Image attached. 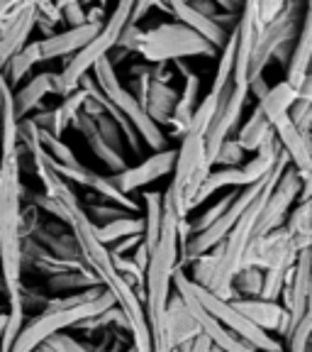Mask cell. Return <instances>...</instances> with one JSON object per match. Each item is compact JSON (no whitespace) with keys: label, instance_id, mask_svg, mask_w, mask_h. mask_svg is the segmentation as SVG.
<instances>
[{"label":"cell","instance_id":"obj_1","mask_svg":"<svg viewBox=\"0 0 312 352\" xmlns=\"http://www.w3.org/2000/svg\"><path fill=\"white\" fill-rule=\"evenodd\" d=\"M115 306L112 296L105 292L103 286L88 289V292L73 294V296L49 298V303L34 314L32 318L25 320L20 336L10 352H32L37 345L47 342L56 333H64L69 328H76L78 323L88 318H95L103 311Z\"/></svg>","mask_w":312,"mask_h":352},{"label":"cell","instance_id":"obj_2","mask_svg":"<svg viewBox=\"0 0 312 352\" xmlns=\"http://www.w3.org/2000/svg\"><path fill=\"white\" fill-rule=\"evenodd\" d=\"M307 10H310V3H285L283 12L254 34L252 56H249V83L261 78L266 66L274 59L283 66L288 64Z\"/></svg>","mask_w":312,"mask_h":352},{"label":"cell","instance_id":"obj_3","mask_svg":"<svg viewBox=\"0 0 312 352\" xmlns=\"http://www.w3.org/2000/svg\"><path fill=\"white\" fill-rule=\"evenodd\" d=\"M144 64H171V61H186L193 56L215 59L217 50L210 47L203 37H197L181 22H161L156 28L142 30L137 42V52Z\"/></svg>","mask_w":312,"mask_h":352},{"label":"cell","instance_id":"obj_4","mask_svg":"<svg viewBox=\"0 0 312 352\" xmlns=\"http://www.w3.org/2000/svg\"><path fill=\"white\" fill-rule=\"evenodd\" d=\"M130 8L132 3H120L117 8L108 12V20L103 22V28L98 30L91 42L78 50L71 59H66L64 66H61V72L56 74V88H59V98H64L66 94H71L73 88H78L83 76L93 72V66L98 61L108 59L110 52L115 50L117 39H120L122 28L127 25V15H130Z\"/></svg>","mask_w":312,"mask_h":352},{"label":"cell","instance_id":"obj_5","mask_svg":"<svg viewBox=\"0 0 312 352\" xmlns=\"http://www.w3.org/2000/svg\"><path fill=\"white\" fill-rule=\"evenodd\" d=\"M91 78L95 81V86L103 91V96L115 105L117 113L134 127V132L139 135L142 144H147L152 152H164V149H171L169 144V135L161 130L159 125H154L147 118L144 108L127 94V88L122 86L120 76H117V66L110 64V59H103L93 66L91 72Z\"/></svg>","mask_w":312,"mask_h":352},{"label":"cell","instance_id":"obj_6","mask_svg":"<svg viewBox=\"0 0 312 352\" xmlns=\"http://www.w3.org/2000/svg\"><path fill=\"white\" fill-rule=\"evenodd\" d=\"M280 154H283V149H280L274 132H271L266 142L254 152L252 160H247L241 166H235V169H213L208 174V179L203 182V186H200V191H197V196L193 198L191 213L200 208L210 196L222 191V188H247L254 186L256 182H261V179H266L274 171Z\"/></svg>","mask_w":312,"mask_h":352},{"label":"cell","instance_id":"obj_7","mask_svg":"<svg viewBox=\"0 0 312 352\" xmlns=\"http://www.w3.org/2000/svg\"><path fill=\"white\" fill-rule=\"evenodd\" d=\"M300 252L302 248L285 232V228H278V230L256 240L254 245H249L247 252H244V259H241V267H256L261 272L266 270L288 272L296 264Z\"/></svg>","mask_w":312,"mask_h":352},{"label":"cell","instance_id":"obj_8","mask_svg":"<svg viewBox=\"0 0 312 352\" xmlns=\"http://www.w3.org/2000/svg\"><path fill=\"white\" fill-rule=\"evenodd\" d=\"M278 303L288 314V333L300 323L302 316L310 314V250H302L298 254L293 270L285 276Z\"/></svg>","mask_w":312,"mask_h":352},{"label":"cell","instance_id":"obj_9","mask_svg":"<svg viewBox=\"0 0 312 352\" xmlns=\"http://www.w3.org/2000/svg\"><path fill=\"white\" fill-rule=\"evenodd\" d=\"M176 164V149H164V152H152L147 160L137 162L134 166H127L120 174H108L110 182L115 184L117 191H122L125 196H132L139 188L149 186V184L159 182L164 176H171Z\"/></svg>","mask_w":312,"mask_h":352},{"label":"cell","instance_id":"obj_10","mask_svg":"<svg viewBox=\"0 0 312 352\" xmlns=\"http://www.w3.org/2000/svg\"><path fill=\"white\" fill-rule=\"evenodd\" d=\"M34 32V3H12L10 12L0 20V72L3 66L29 44Z\"/></svg>","mask_w":312,"mask_h":352},{"label":"cell","instance_id":"obj_11","mask_svg":"<svg viewBox=\"0 0 312 352\" xmlns=\"http://www.w3.org/2000/svg\"><path fill=\"white\" fill-rule=\"evenodd\" d=\"M244 318L266 336H280L285 338L288 333V314L283 311L278 301H263V298H235L230 301Z\"/></svg>","mask_w":312,"mask_h":352},{"label":"cell","instance_id":"obj_12","mask_svg":"<svg viewBox=\"0 0 312 352\" xmlns=\"http://www.w3.org/2000/svg\"><path fill=\"white\" fill-rule=\"evenodd\" d=\"M47 96H59L56 88V74L54 72H39L12 91V108H15V120L22 122L32 113L42 110V100Z\"/></svg>","mask_w":312,"mask_h":352},{"label":"cell","instance_id":"obj_13","mask_svg":"<svg viewBox=\"0 0 312 352\" xmlns=\"http://www.w3.org/2000/svg\"><path fill=\"white\" fill-rule=\"evenodd\" d=\"M176 296L181 298V301L188 306V311H191L193 320H195L197 328H200V336H203L205 340H208L213 347H217L219 352H259V350H254L252 345H247L244 340H239L237 336H232L230 330L222 328V325H219L217 320L210 318V316L205 314L203 308L197 306V303L193 301V298L188 296L186 292H176Z\"/></svg>","mask_w":312,"mask_h":352},{"label":"cell","instance_id":"obj_14","mask_svg":"<svg viewBox=\"0 0 312 352\" xmlns=\"http://www.w3.org/2000/svg\"><path fill=\"white\" fill-rule=\"evenodd\" d=\"M310 61H312V6L305 12V17H302L296 47H293L291 56H288V64H285L283 83H288L293 91H298L310 78Z\"/></svg>","mask_w":312,"mask_h":352},{"label":"cell","instance_id":"obj_15","mask_svg":"<svg viewBox=\"0 0 312 352\" xmlns=\"http://www.w3.org/2000/svg\"><path fill=\"white\" fill-rule=\"evenodd\" d=\"M161 336H164L166 350H173V347H178V345L193 342L197 336H200V328H197V323L193 320L191 311H188V306L178 296L169 298Z\"/></svg>","mask_w":312,"mask_h":352},{"label":"cell","instance_id":"obj_16","mask_svg":"<svg viewBox=\"0 0 312 352\" xmlns=\"http://www.w3.org/2000/svg\"><path fill=\"white\" fill-rule=\"evenodd\" d=\"M71 127L78 132V135H81L83 140H86V144L91 147V152H93L95 157H98V160L108 166L110 174H120V171L127 169V157H125V154H120V152H115V149L110 147V144L100 138V132L95 130V122L91 120L83 110H78V116L73 118Z\"/></svg>","mask_w":312,"mask_h":352},{"label":"cell","instance_id":"obj_17","mask_svg":"<svg viewBox=\"0 0 312 352\" xmlns=\"http://www.w3.org/2000/svg\"><path fill=\"white\" fill-rule=\"evenodd\" d=\"M176 103H178V91L173 88V83H161V81L149 83V94L147 100H144V113H147V118L154 125H159L164 132L171 125V116H173Z\"/></svg>","mask_w":312,"mask_h":352},{"label":"cell","instance_id":"obj_18","mask_svg":"<svg viewBox=\"0 0 312 352\" xmlns=\"http://www.w3.org/2000/svg\"><path fill=\"white\" fill-rule=\"evenodd\" d=\"M200 76L195 72H191L188 76H183V91L178 94V103H176L173 116H171L169 132L176 138H183L191 125V118L195 113L197 103H200Z\"/></svg>","mask_w":312,"mask_h":352},{"label":"cell","instance_id":"obj_19","mask_svg":"<svg viewBox=\"0 0 312 352\" xmlns=\"http://www.w3.org/2000/svg\"><path fill=\"white\" fill-rule=\"evenodd\" d=\"M100 286V281L95 279V274L88 267H78V270L66 272V274H56L47 279V294L49 298L59 296H73V294L88 292V289H95Z\"/></svg>","mask_w":312,"mask_h":352},{"label":"cell","instance_id":"obj_20","mask_svg":"<svg viewBox=\"0 0 312 352\" xmlns=\"http://www.w3.org/2000/svg\"><path fill=\"white\" fill-rule=\"evenodd\" d=\"M271 132H274V130H271L269 120H266V118L261 116V110L254 105L252 116H249L247 120L237 127L235 138H232V140L239 144L244 154H254L263 142H266V138H269Z\"/></svg>","mask_w":312,"mask_h":352},{"label":"cell","instance_id":"obj_21","mask_svg":"<svg viewBox=\"0 0 312 352\" xmlns=\"http://www.w3.org/2000/svg\"><path fill=\"white\" fill-rule=\"evenodd\" d=\"M161 215H164V201H161L159 191H147L144 193V235H142V248L147 254L156 248L161 232Z\"/></svg>","mask_w":312,"mask_h":352},{"label":"cell","instance_id":"obj_22","mask_svg":"<svg viewBox=\"0 0 312 352\" xmlns=\"http://www.w3.org/2000/svg\"><path fill=\"white\" fill-rule=\"evenodd\" d=\"M132 235H144V220L132 213L122 215V218L112 220V223H108L103 228H95V237H98L103 248H110V245H115V242Z\"/></svg>","mask_w":312,"mask_h":352},{"label":"cell","instance_id":"obj_23","mask_svg":"<svg viewBox=\"0 0 312 352\" xmlns=\"http://www.w3.org/2000/svg\"><path fill=\"white\" fill-rule=\"evenodd\" d=\"M285 232L300 245L302 250H310L312 228H310V201H298L285 218Z\"/></svg>","mask_w":312,"mask_h":352},{"label":"cell","instance_id":"obj_24","mask_svg":"<svg viewBox=\"0 0 312 352\" xmlns=\"http://www.w3.org/2000/svg\"><path fill=\"white\" fill-rule=\"evenodd\" d=\"M263 274L256 267H241L232 279V296L235 298H259L261 294ZM232 298V301H235Z\"/></svg>","mask_w":312,"mask_h":352},{"label":"cell","instance_id":"obj_25","mask_svg":"<svg viewBox=\"0 0 312 352\" xmlns=\"http://www.w3.org/2000/svg\"><path fill=\"white\" fill-rule=\"evenodd\" d=\"M149 83H152V66L149 64H134L130 69V81L122 83L127 88V94L132 98L137 100L139 105L144 108V100H147V94H149Z\"/></svg>","mask_w":312,"mask_h":352},{"label":"cell","instance_id":"obj_26","mask_svg":"<svg viewBox=\"0 0 312 352\" xmlns=\"http://www.w3.org/2000/svg\"><path fill=\"white\" fill-rule=\"evenodd\" d=\"M235 196H237V191H232V193H227L225 198H219L217 204H213L208 210H205L203 215H197V218H193V220H188V228H191V237L193 235H200L203 230H208L213 223H217L222 215H225V210L232 206V201H235Z\"/></svg>","mask_w":312,"mask_h":352},{"label":"cell","instance_id":"obj_27","mask_svg":"<svg viewBox=\"0 0 312 352\" xmlns=\"http://www.w3.org/2000/svg\"><path fill=\"white\" fill-rule=\"evenodd\" d=\"M247 162V154L241 152V147L235 142V140H225L219 144L217 152L213 157V169H235V166H241Z\"/></svg>","mask_w":312,"mask_h":352},{"label":"cell","instance_id":"obj_28","mask_svg":"<svg viewBox=\"0 0 312 352\" xmlns=\"http://www.w3.org/2000/svg\"><path fill=\"white\" fill-rule=\"evenodd\" d=\"M61 6V20H64L66 30L83 28L86 25V8L83 3H59Z\"/></svg>","mask_w":312,"mask_h":352},{"label":"cell","instance_id":"obj_29","mask_svg":"<svg viewBox=\"0 0 312 352\" xmlns=\"http://www.w3.org/2000/svg\"><path fill=\"white\" fill-rule=\"evenodd\" d=\"M47 345L54 352H91L86 342L76 340V338L69 336V333H56V336H51L49 340H47Z\"/></svg>","mask_w":312,"mask_h":352},{"label":"cell","instance_id":"obj_30","mask_svg":"<svg viewBox=\"0 0 312 352\" xmlns=\"http://www.w3.org/2000/svg\"><path fill=\"white\" fill-rule=\"evenodd\" d=\"M142 245V235H132V237H125V240L115 242V245H110L108 248V254L110 257H130L134 250Z\"/></svg>","mask_w":312,"mask_h":352},{"label":"cell","instance_id":"obj_31","mask_svg":"<svg viewBox=\"0 0 312 352\" xmlns=\"http://www.w3.org/2000/svg\"><path fill=\"white\" fill-rule=\"evenodd\" d=\"M210 350V342L205 340L203 336H197L195 340H193V350L191 352H208Z\"/></svg>","mask_w":312,"mask_h":352},{"label":"cell","instance_id":"obj_32","mask_svg":"<svg viewBox=\"0 0 312 352\" xmlns=\"http://www.w3.org/2000/svg\"><path fill=\"white\" fill-rule=\"evenodd\" d=\"M10 8H12V3H8V0H0V20L10 12Z\"/></svg>","mask_w":312,"mask_h":352},{"label":"cell","instance_id":"obj_33","mask_svg":"<svg viewBox=\"0 0 312 352\" xmlns=\"http://www.w3.org/2000/svg\"><path fill=\"white\" fill-rule=\"evenodd\" d=\"M5 323H8V311H5V314H0V338H3V330H5Z\"/></svg>","mask_w":312,"mask_h":352},{"label":"cell","instance_id":"obj_34","mask_svg":"<svg viewBox=\"0 0 312 352\" xmlns=\"http://www.w3.org/2000/svg\"><path fill=\"white\" fill-rule=\"evenodd\" d=\"M32 352H54V350H51V347L47 345V342H42V345H37V347H34Z\"/></svg>","mask_w":312,"mask_h":352},{"label":"cell","instance_id":"obj_35","mask_svg":"<svg viewBox=\"0 0 312 352\" xmlns=\"http://www.w3.org/2000/svg\"><path fill=\"white\" fill-rule=\"evenodd\" d=\"M0 298H3V296H0ZM5 311H8V306H3V301H0V314H5Z\"/></svg>","mask_w":312,"mask_h":352},{"label":"cell","instance_id":"obj_36","mask_svg":"<svg viewBox=\"0 0 312 352\" xmlns=\"http://www.w3.org/2000/svg\"><path fill=\"white\" fill-rule=\"evenodd\" d=\"M0 296H3V279H0ZM3 298H5V296H3Z\"/></svg>","mask_w":312,"mask_h":352},{"label":"cell","instance_id":"obj_37","mask_svg":"<svg viewBox=\"0 0 312 352\" xmlns=\"http://www.w3.org/2000/svg\"><path fill=\"white\" fill-rule=\"evenodd\" d=\"M127 352H134V350H127Z\"/></svg>","mask_w":312,"mask_h":352}]
</instances>
